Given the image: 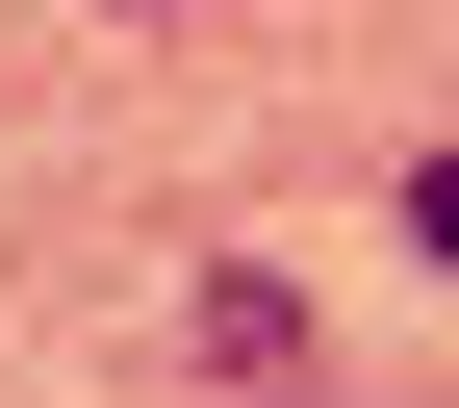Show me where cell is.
Returning a JSON list of instances; mask_svg holds the SVG:
<instances>
[{
    "instance_id": "obj_1",
    "label": "cell",
    "mask_w": 459,
    "mask_h": 408,
    "mask_svg": "<svg viewBox=\"0 0 459 408\" xmlns=\"http://www.w3.org/2000/svg\"><path fill=\"white\" fill-rule=\"evenodd\" d=\"M409 256H434V281H459V153H434V179H409Z\"/></svg>"
}]
</instances>
